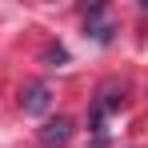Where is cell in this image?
I'll list each match as a JSON object with an SVG mask.
<instances>
[{
    "label": "cell",
    "instance_id": "6da1fadb",
    "mask_svg": "<svg viewBox=\"0 0 148 148\" xmlns=\"http://www.w3.org/2000/svg\"><path fill=\"white\" fill-rule=\"evenodd\" d=\"M120 100H124V96L116 92V88H104V92L96 96V104H92V136H96V148H104V132H108L104 120H108L112 108H120Z\"/></svg>",
    "mask_w": 148,
    "mask_h": 148
},
{
    "label": "cell",
    "instance_id": "3957f363",
    "mask_svg": "<svg viewBox=\"0 0 148 148\" xmlns=\"http://www.w3.org/2000/svg\"><path fill=\"white\" fill-rule=\"evenodd\" d=\"M84 36H92L96 44H108L112 40V24H108V8L104 4H92L84 12Z\"/></svg>",
    "mask_w": 148,
    "mask_h": 148
},
{
    "label": "cell",
    "instance_id": "7a4b0ae2",
    "mask_svg": "<svg viewBox=\"0 0 148 148\" xmlns=\"http://www.w3.org/2000/svg\"><path fill=\"white\" fill-rule=\"evenodd\" d=\"M36 140H40V148H64L68 140H72V120H68V116L44 120V128L36 132Z\"/></svg>",
    "mask_w": 148,
    "mask_h": 148
},
{
    "label": "cell",
    "instance_id": "5b68a950",
    "mask_svg": "<svg viewBox=\"0 0 148 148\" xmlns=\"http://www.w3.org/2000/svg\"><path fill=\"white\" fill-rule=\"evenodd\" d=\"M44 60H48L52 68H60V64L68 60V52H64V44H48V52H44Z\"/></svg>",
    "mask_w": 148,
    "mask_h": 148
},
{
    "label": "cell",
    "instance_id": "277c9868",
    "mask_svg": "<svg viewBox=\"0 0 148 148\" xmlns=\"http://www.w3.org/2000/svg\"><path fill=\"white\" fill-rule=\"evenodd\" d=\"M20 108H24L28 116H40V112H48V108H52V88L44 84V80L28 84L24 92H20Z\"/></svg>",
    "mask_w": 148,
    "mask_h": 148
}]
</instances>
